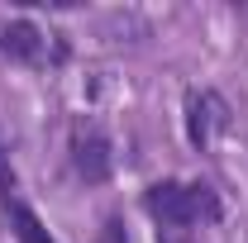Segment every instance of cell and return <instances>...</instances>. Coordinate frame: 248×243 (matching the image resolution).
I'll use <instances>...</instances> for the list:
<instances>
[{
  "instance_id": "1",
  "label": "cell",
  "mask_w": 248,
  "mask_h": 243,
  "mask_svg": "<svg viewBox=\"0 0 248 243\" xmlns=\"http://www.w3.org/2000/svg\"><path fill=\"white\" fill-rule=\"evenodd\" d=\"M143 205H148V214L153 219H162V224H215L219 219V196L210 191V186H186V182H157L148 186V196H143Z\"/></svg>"
},
{
  "instance_id": "2",
  "label": "cell",
  "mask_w": 248,
  "mask_h": 243,
  "mask_svg": "<svg viewBox=\"0 0 248 243\" xmlns=\"http://www.w3.org/2000/svg\"><path fill=\"white\" fill-rule=\"evenodd\" d=\"M72 167H77L81 182H105L110 167H115L110 138L100 129H77V138H72Z\"/></svg>"
},
{
  "instance_id": "3",
  "label": "cell",
  "mask_w": 248,
  "mask_h": 243,
  "mask_svg": "<svg viewBox=\"0 0 248 243\" xmlns=\"http://www.w3.org/2000/svg\"><path fill=\"white\" fill-rule=\"evenodd\" d=\"M219 129H224V100L215 91H191L186 95V134H191V143L205 148Z\"/></svg>"
},
{
  "instance_id": "4",
  "label": "cell",
  "mask_w": 248,
  "mask_h": 243,
  "mask_svg": "<svg viewBox=\"0 0 248 243\" xmlns=\"http://www.w3.org/2000/svg\"><path fill=\"white\" fill-rule=\"evenodd\" d=\"M0 53L15 62H43V33L29 19H15V24L0 29Z\"/></svg>"
},
{
  "instance_id": "5",
  "label": "cell",
  "mask_w": 248,
  "mask_h": 243,
  "mask_svg": "<svg viewBox=\"0 0 248 243\" xmlns=\"http://www.w3.org/2000/svg\"><path fill=\"white\" fill-rule=\"evenodd\" d=\"M5 214H10V229H15L19 243H58L48 229H43V219H38L24 200H5Z\"/></svg>"
},
{
  "instance_id": "6",
  "label": "cell",
  "mask_w": 248,
  "mask_h": 243,
  "mask_svg": "<svg viewBox=\"0 0 248 243\" xmlns=\"http://www.w3.org/2000/svg\"><path fill=\"white\" fill-rule=\"evenodd\" d=\"M10 191H15V167H10V152L0 148V196H5V200H15Z\"/></svg>"
},
{
  "instance_id": "7",
  "label": "cell",
  "mask_w": 248,
  "mask_h": 243,
  "mask_svg": "<svg viewBox=\"0 0 248 243\" xmlns=\"http://www.w3.org/2000/svg\"><path fill=\"white\" fill-rule=\"evenodd\" d=\"M100 243H124V224H120V219H105V229H100Z\"/></svg>"
}]
</instances>
